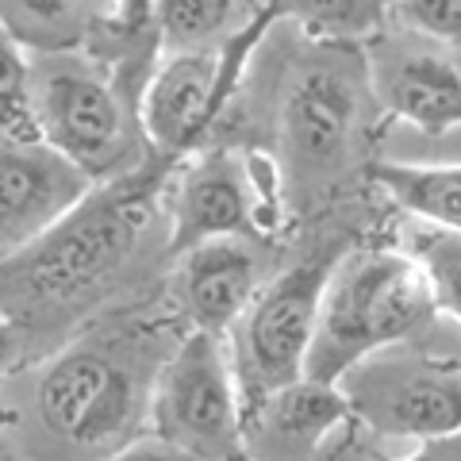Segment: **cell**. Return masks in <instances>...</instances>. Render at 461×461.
<instances>
[{
  "mask_svg": "<svg viewBox=\"0 0 461 461\" xmlns=\"http://www.w3.org/2000/svg\"><path fill=\"white\" fill-rule=\"evenodd\" d=\"M435 312L438 304L420 258L400 250H354L335 258L304 377L342 384L354 366L415 335Z\"/></svg>",
  "mask_w": 461,
  "mask_h": 461,
  "instance_id": "6da1fadb",
  "label": "cell"
},
{
  "mask_svg": "<svg viewBox=\"0 0 461 461\" xmlns=\"http://www.w3.org/2000/svg\"><path fill=\"white\" fill-rule=\"evenodd\" d=\"M150 200L154 181L147 173L93 185L54 227L27 247L5 254L8 262L0 266L5 296L27 308H42L104 281L115 266L131 258L150 220Z\"/></svg>",
  "mask_w": 461,
  "mask_h": 461,
  "instance_id": "7a4b0ae2",
  "label": "cell"
},
{
  "mask_svg": "<svg viewBox=\"0 0 461 461\" xmlns=\"http://www.w3.org/2000/svg\"><path fill=\"white\" fill-rule=\"evenodd\" d=\"M150 423L173 457L230 461L247 454L242 396L223 335L193 327L154 381Z\"/></svg>",
  "mask_w": 461,
  "mask_h": 461,
  "instance_id": "3957f363",
  "label": "cell"
},
{
  "mask_svg": "<svg viewBox=\"0 0 461 461\" xmlns=\"http://www.w3.org/2000/svg\"><path fill=\"white\" fill-rule=\"evenodd\" d=\"M335 258H312V262L281 273L266 288H258L247 312L227 330L242 415L258 400H266L273 388L304 377L308 346L315 335V320H320L323 285Z\"/></svg>",
  "mask_w": 461,
  "mask_h": 461,
  "instance_id": "277c9868",
  "label": "cell"
},
{
  "mask_svg": "<svg viewBox=\"0 0 461 461\" xmlns=\"http://www.w3.org/2000/svg\"><path fill=\"white\" fill-rule=\"evenodd\" d=\"M277 16H281L277 5L269 0L220 50H208V47L177 50L150 77L147 93H142V127H147L150 142L166 158L189 154L212 131V123L220 120L230 93L239 89L242 66H247L254 42L266 35V27Z\"/></svg>",
  "mask_w": 461,
  "mask_h": 461,
  "instance_id": "5b68a950",
  "label": "cell"
},
{
  "mask_svg": "<svg viewBox=\"0 0 461 461\" xmlns=\"http://www.w3.org/2000/svg\"><path fill=\"white\" fill-rule=\"evenodd\" d=\"M35 135L89 177H108L131 154V120L108 77L77 58H54L32 74Z\"/></svg>",
  "mask_w": 461,
  "mask_h": 461,
  "instance_id": "8992f818",
  "label": "cell"
},
{
  "mask_svg": "<svg viewBox=\"0 0 461 461\" xmlns=\"http://www.w3.org/2000/svg\"><path fill=\"white\" fill-rule=\"evenodd\" d=\"M35 408L54 438L81 450L112 446L135 423V377L104 350H66L39 377Z\"/></svg>",
  "mask_w": 461,
  "mask_h": 461,
  "instance_id": "52a82bcc",
  "label": "cell"
},
{
  "mask_svg": "<svg viewBox=\"0 0 461 461\" xmlns=\"http://www.w3.org/2000/svg\"><path fill=\"white\" fill-rule=\"evenodd\" d=\"M350 381L354 415L388 438L435 442L461 430V373L435 362H377L354 366Z\"/></svg>",
  "mask_w": 461,
  "mask_h": 461,
  "instance_id": "ba28073f",
  "label": "cell"
},
{
  "mask_svg": "<svg viewBox=\"0 0 461 461\" xmlns=\"http://www.w3.org/2000/svg\"><path fill=\"white\" fill-rule=\"evenodd\" d=\"M93 185L89 173L42 139H0V254L39 239Z\"/></svg>",
  "mask_w": 461,
  "mask_h": 461,
  "instance_id": "9c48e42d",
  "label": "cell"
},
{
  "mask_svg": "<svg viewBox=\"0 0 461 461\" xmlns=\"http://www.w3.org/2000/svg\"><path fill=\"white\" fill-rule=\"evenodd\" d=\"M350 420V396L335 381L296 377L258 400L242 415V427H247V450L262 446L269 457H308L320 454L330 435H342Z\"/></svg>",
  "mask_w": 461,
  "mask_h": 461,
  "instance_id": "30bf717a",
  "label": "cell"
},
{
  "mask_svg": "<svg viewBox=\"0 0 461 461\" xmlns=\"http://www.w3.org/2000/svg\"><path fill=\"white\" fill-rule=\"evenodd\" d=\"M169 212H173V250L177 254L204 239L242 235L254 223L250 169H242L223 150L200 154L181 173Z\"/></svg>",
  "mask_w": 461,
  "mask_h": 461,
  "instance_id": "8fae6325",
  "label": "cell"
},
{
  "mask_svg": "<svg viewBox=\"0 0 461 461\" xmlns=\"http://www.w3.org/2000/svg\"><path fill=\"white\" fill-rule=\"evenodd\" d=\"M357 120V93L346 69L312 62L288 85L281 127L293 154L304 166H335L346 154Z\"/></svg>",
  "mask_w": 461,
  "mask_h": 461,
  "instance_id": "7c38bea8",
  "label": "cell"
},
{
  "mask_svg": "<svg viewBox=\"0 0 461 461\" xmlns=\"http://www.w3.org/2000/svg\"><path fill=\"white\" fill-rule=\"evenodd\" d=\"M177 293L193 327L227 339L258 293V262L250 247L239 235H220L181 250Z\"/></svg>",
  "mask_w": 461,
  "mask_h": 461,
  "instance_id": "4fadbf2b",
  "label": "cell"
},
{
  "mask_svg": "<svg viewBox=\"0 0 461 461\" xmlns=\"http://www.w3.org/2000/svg\"><path fill=\"white\" fill-rule=\"evenodd\" d=\"M384 108L420 127L427 135H442L461 127V74L438 54H400L381 66Z\"/></svg>",
  "mask_w": 461,
  "mask_h": 461,
  "instance_id": "5bb4252c",
  "label": "cell"
},
{
  "mask_svg": "<svg viewBox=\"0 0 461 461\" xmlns=\"http://www.w3.org/2000/svg\"><path fill=\"white\" fill-rule=\"evenodd\" d=\"M373 181L411 215L461 235V166H373Z\"/></svg>",
  "mask_w": 461,
  "mask_h": 461,
  "instance_id": "9a60e30c",
  "label": "cell"
},
{
  "mask_svg": "<svg viewBox=\"0 0 461 461\" xmlns=\"http://www.w3.org/2000/svg\"><path fill=\"white\" fill-rule=\"evenodd\" d=\"M235 16V0H154V32L162 42L189 50L223 32Z\"/></svg>",
  "mask_w": 461,
  "mask_h": 461,
  "instance_id": "2e32d148",
  "label": "cell"
},
{
  "mask_svg": "<svg viewBox=\"0 0 461 461\" xmlns=\"http://www.w3.org/2000/svg\"><path fill=\"white\" fill-rule=\"evenodd\" d=\"M0 135L39 139L32 115V66L5 23H0Z\"/></svg>",
  "mask_w": 461,
  "mask_h": 461,
  "instance_id": "e0dca14e",
  "label": "cell"
},
{
  "mask_svg": "<svg viewBox=\"0 0 461 461\" xmlns=\"http://www.w3.org/2000/svg\"><path fill=\"white\" fill-rule=\"evenodd\" d=\"M273 5L281 16H293L327 35H357L377 23V0H273Z\"/></svg>",
  "mask_w": 461,
  "mask_h": 461,
  "instance_id": "ac0fdd59",
  "label": "cell"
},
{
  "mask_svg": "<svg viewBox=\"0 0 461 461\" xmlns=\"http://www.w3.org/2000/svg\"><path fill=\"white\" fill-rule=\"evenodd\" d=\"M420 266L427 269L435 304L461 323V235L457 230H442V235L430 239L420 254Z\"/></svg>",
  "mask_w": 461,
  "mask_h": 461,
  "instance_id": "d6986e66",
  "label": "cell"
},
{
  "mask_svg": "<svg viewBox=\"0 0 461 461\" xmlns=\"http://www.w3.org/2000/svg\"><path fill=\"white\" fill-rule=\"evenodd\" d=\"M396 16L427 39L461 42V0H396Z\"/></svg>",
  "mask_w": 461,
  "mask_h": 461,
  "instance_id": "ffe728a7",
  "label": "cell"
},
{
  "mask_svg": "<svg viewBox=\"0 0 461 461\" xmlns=\"http://www.w3.org/2000/svg\"><path fill=\"white\" fill-rule=\"evenodd\" d=\"M115 23H120L127 35L154 32V0H115ZM154 39H158V32H154Z\"/></svg>",
  "mask_w": 461,
  "mask_h": 461,
  "instance_id": "44dd1931",
  "label": "cell"
},
{
  "mask_svg": "<svg viewBox=\"0 0 461 461\" xmlns=\"http://www.w3.org/2000/svg\"><path fill=\"white\" fill-rule=\"evenodd\" d=\"M27 20H35V23H66L69 16H74V8H77V0H12Z\"/></svg>",
  "mask_w": 461,
  "mask_h": 461,
  "instance_id": "7402d4cb",
  "label": "cell"
},
{
  "mask_svg": "<svg viewBox=\"0 0 461 461\" xmlns=\"http://www.w3.org/2000/svg\"><path fill=\"white\" fill-rule=\"evenodd\" d=\"M12 354H16V335H12L8 320H0V373H5V366L12 362Z\"/></svg>",
  "mask_w": 461,
  "mask_h": 461,
  "instance_id": "603a6c76",
  "label": "cell"
}]
</instances>
